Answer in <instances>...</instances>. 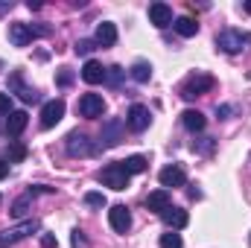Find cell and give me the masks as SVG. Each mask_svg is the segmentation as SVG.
Instances as JSON below:
<instances>
[{"label":"cell","instance_id":"40","mask_svg":"<svg viewBox=\"0 0 251 248\" xmlns=\"http://www.w3.org/2000/svg\"><path fill=\"white\" fill-rule=\"evenodd\" d=\"M6 9H12V0L9 3H0V12H6Z\"/></svg>","mask_w":251,"mask_h":248},{"label":"cell","instance_id":"3","mask_svg":"<svg viewBox=\"0 0 251 248\" xmlns=\"http://www.w3.org/2000/svg\"><path fill=\"white\" fill-rule=\"evenodd\" d=\"M6 88H9V97L15 94L21 102H26V105H32V102H38L41 99V94L32 88V85H26V79H24V70H12L9 76H6Z\"/></svg>","mask_w":251,"mask_h":248},{"label":"cell","instance_id":"12","mask_svg":"<svg viewBox=\"0 0 251 248\" xmlns=\"http://www.w3.org/2000/svg\"><path fill=\"white\" fill-rule=\"evenodd\" d=\"M108 225H111V231H117V234H126V231L131 228V213H128L126 204H114V207L108 210Z\"/></svg>","mask_w":251,"mask_h":248},{"label":"cell","instance_id":"9","mask_svg":"<svg viewBox=\"0 0 251 248\" xmlns=\"http://www.w3.org/2000/svg\"><path fill=\"white\" fill-rule=\"evenodd\" d=\"M76 111H79L82 117H88V120L102 117V114H105V99H102L100 94H82L79 102H76Z\"/></svg>","mask_w":251,"mask_h":248},{"label":"cell","instance_id":"36","mask_svg":"<svg viewBox=\"0 0 251 248\" xmlns=\"http://www.w3.org/2000/svg\"><path fill=\"white\" fill-rule=\"evenodd\" d=\"M41 246L44 248H56V237H53V234H41Z\"/></svg>","mask_w":251,"mask_h":248},{"label":"cell","instance_id":"30","mask_svg":"<svg viewBox=\"0 0 251 248\" xmlns=\"http://www.w3.org/2000/svg\"><path fill=\"white\" fill-rule=\"evenodd\" d=\"M85 204H88V207H100V210H102L108 201H105V196H102V193L91 190V193H85Z\"/></svg>","mask_w":251,"mask_h":248},{"label":"cell","instance_id":"13","mask_svg":"<svg viewBox=\"0 0 251 248\" xmlns=\"http://www.w3.org/2000/svg\"><path fill=\"white\" fill-rule=\"evenodd\" d=\"M64 117V99H50L41 108V128H53Z\"/></svg>","mask_w":251,"mask_h":248},{"label":"cell","instance_id":"41","mask_svg":"<svg viewBox=\"0 0 251 248\" xmlns=\"http://www.w3.org/2000/svg\"><path fill=\"white\" fill-rule=\"evenodd\" d=\"M0 201H3V196H0Z\"/></svg>","mask_w":251,"mask_h":248},{"label":"cell","instance_id":"22","mask_svg":"<svg viewBox=\"0 0 251 248\" xmlns=\"http://www.w3.org/2000/svg\"><path fill=\"white\" fill-rule=\"evenodd\" d=\"M128 76H131L134 82H140V85H143V82H149V79H152V64L146 62V59H137V62L128 67Z\"/></svg>","mask_w":251,"mask_h":248},{"label":"cell","instance_id":"8","mask_svg":"<svg viewBox=\"0 0 251 248\" xmlns=\"http://www.w3.org/2000/svg\"><path fill=\"white\" fill-rule=\"evenodd\" d=\"M41 228V222L38 219H24L21 225H15V228H6V231H0V243L9 248L15 246V243H21V240H26L29 234H35Z\"/></svg>","mask_w":251,"mask_h":248},{"label":"cell","instance_id":"20","mask_svg":"<svg viewBox=\"0 0 251 248\" xmlns=\"http://www.w3.org/2000/svg\"><path fill=\"white\" fill-rule=\"evenodd\" d=\"M181 123H184V128H187V131L199 134V131H204L207 120H204V114H201V111H196V108H187V111L181 114Z\"/></svg>","mask_w":251,"mask_h":248},{"label":"cell","instance_id":"5","mask_svg":"<svg viewBox=\"0 0 251 248\" xmlns=\"http://www.w3.org/2000/svg\"><path fill=\"white\" fill-rule=\"evenodd\" d=\"M128 173H126V167H123V161H117V164H108V167H102L100 173H97V181L100 184H105V187H111V190H126L128 187Z\"/></svg>","mask_w":251,"mask_h":248},{"label":"cell","instance_id":"26","mask_svg":"<svg viewBox=\"0 0 251 248\" xmlns=\"http://www.w3.org/2000/svg\"><path fill=\"white\" fill-rule=\"evenodd\" d=\"M123 167H126L128 175H137V173L146 170V158H143V155H131V158H126L123 161Z\"/></svg>","mask_w":251,"mask_h":248},{"label":"cell","instance_id":"19","mask_svg":"<svg viewBox=\"0 0 251 248\" xmlns=\"http://www.w3.org/2000/svg\"><path fill=\"white\" fill-rule=\"evenodd\" d=\"M26 123H29V114H26V111H12V114L6 117V134H9V137H18V134L26 128Z\"/></svg>","mask_w":251,"mask_h":248},{"label":"cell","instance_id":"15","mask_svg":"<svg viewBox=\"0 0 251 248\" xmlns=\"http://www.w3.org/2000/svg\"><path fill=\"white\" fill-rule=\"evenodd\" d=\"M161 219H164V225L170 228V231H181V228H187V222H190V216H187V210H181V207H167L164 213H161Z\"/></svg>","mask_w":251,"mask_h":248},{"label":"cell","instance_id":"25","mask_svg":"<svg viewBox=\"0 0 251 248\" xmlns=\"http://www.w3.org/2000/svg\"><path fill=\"white\" fill-rule=\"evenodd\" d=\"M213 149H216V137H199V140H193V152L196 155H213Z\"/></svg>","mask_w":251,"mask_h":248},{"label":"cell","instance_id":"6","mask_svg":"<svg viewBox=\"0 0 251 248\" xmlns=\"http://www.w3.org/2000/svg\"><path fill=\"white\" fill-rule=\"evenodd\" d=\"M64 152L70 158H88V155L97 152V143H91V137L82 134V131H70L67 140H64Z\"/></svg>","mask_w":251,"mask_h":248},{"label":"cell","instance_id":"35","mask_svg":"<svg viewBox=\"0 0 251 248\" xmlns=\"http://www.w3.org/2000/svg\"><path fill=\"white\" fill-rule=\"evenodd\" d=\"M26 193H29V196H38V193H56V190H53V187H44V184H35V187H29Z\"/></svg>","mask_w":251,"mask_h":248},{"label":"cell","instance_id":"37","mask_svg":"<svg viewBox=\"0 0 251 248\" xmlns=\"http://www.w3.org/2000/svg\"><path fill=\"white\" fill-rule=\"evenodd\" d=\"M6 175H9V164H6V161H3V158H0V181H3V178H6Z\"/></svg>","mask_w":251,"mask_h":248},{"label":"cell","instance_id":"7","mask_svg":"<svg viewBox=\"0 0 251 248\" xmlns=\"http://www.w3.org/2000/svg\"><path fill=\"white\" fill-rule=\"evenodd\" d=\"M123 134H126V123L120 117H111L102 123V131H100V146L102 149H114L123 143Z\"/></svg>","mask_w":251,"mask_h":248},{"label":"cell","instance_id":"11","mask_svg":"<svg viewBox=\"0 0 251 248\" xmlns=\"http://www.w3.org/2000/svg\"><path fill=\"white\" fill-rule=\"evenodd\" d=\"M158 181H161L164 190H167V187H184L187 184V173H184L181 164H170V167H164V170L158 173Z\"/></svg>","mask_w":251,"mask_h":248},{"label":"cell","instance_id":"2","mask_svg":"<svg viewBox=\"0 0 251 248\" xmlns=\"http://www.w3.org/2000/svg\"><path fill=\"white\" fill-rule=\"evenodd\" d=\"M216 47L228 56H237L243 53L246 47H251V32H243V29H222L216 35Z\"/></svg>","mask_w":251,"mask_h":248},{"label":"cell","instance_id":"16","mask_svg":"<svg viewBox=\"0 0 251 248\" xmlns=\"http://www.w3.org/2000/svg\"><path fill=\"white\" fill-rule=\"evenodd\" d=\"M94 44H100V47H114V44H117V26H114L111 21H102V24L97 26Z\"/></svg>","mask_w":251,"mask_h":248},{"label":"cell","instance_id":"34","mask_svg":"<svg viewBox=\"0 0 251 248\" xmlns=\"http://www.w3.org/2000/svg\"><path fill=\"white\" fill-rule=\"evenodd\" d=\"M12 111H15V108H12V97H9V94H0V114L9 117Z\"/></svg>","mask_w":251,"mask_h":248},{"label":"cell","instance_id":"28","mask_svg":"<svg viewBox=\"0 0 251 248\" xmlns=\"http://www.w3.org/2000/svg\"><path fill=\"white\" fill-rule=\"evenodd\" d=\"M161 248H184V243H181V234H176V231L161 234Z\"/></svg>","mask_w":251,"mask_h":248},{"label":"cell","instance_id":"18","mask_svg":"<svg viewBox=\"0 0 251 248\" xmlns=\"http://www.w3.org/2000/svg\"><path fill=\"white\" fill-rule=\"evenodd\" d=\"M82 79L88 85H100V82H105V67L97 62V59H88L85 67H82Z\"/></svg>","mask_w":251,"mask_h":248},{"label":"cell","instance_id":"33","mask_svg":"<svg viewBox=\"0 0 251 248\" xmlns=\"http://www.w3.org/2000/svg\"><path fill=\"white\" fill-rule=\"evenodd\" d=\"M237 114V105H216V117L219 120H231Z\"/></svg>","mask_w":251,"mask_h":248},{"label":"cell","instance_id":"38","mask_svg":"<svg viewBox=\"0 0 251 248\" xmlns=\"http://www.w3.org/2000/svg\"><path fill=\"white\" fill-rule=\"evenodd\" d=\"M26 9H29V12H38V9H41V3H38V0H29V3H26Z\"/></svg>","mask_w":251,"mask_h":248},{"label":"cell","instance_id":"39","mask_svg":"<svg viewBox=\"0 0 251 248\" xmlns=\"http://www.w3.org/2000/svg\"><path fill=\"white\" fill-rule=\"evenodd\" d=\"M243 12H246V15H251V0H246V3H243Z\"/></svg>","mask_w":251,"mask_h":248},{"label":"cell","instance_id":"24","mask_svg":"<svg viewBox=\"0 0 251 248\" xmlns=\"http://www.w3.org/2000/svg\"><path fill=\"white\" fill-rule=\"evenodd\" d=\"M123 76H126V70L120 64L105 67V85H108V88H120V85H123Z\"/></svg>","mask_w":251,"mask_h":248},{"label":"cell","instance_id":"14","mask_svg":"<svg viewBox=\"0 0 251 248\" xmlns=\"http://www.w3.org/2000/svg\"><path fill=\"white\" fill-rule=\"evenodd\" d=\"M149 24H155L158 29L173 26V9H170L167 3H152V6H149Z\"/></svg>","mask_w":251,"mask_h":248},{"label":"cell","instance_id":"4","mask_svg":"<svg viewBox=\"0 0 251 248\" xmlns=\"http://www.w3.org/2000/svg\"><path fill=\"white\" fill-rule=\"evenodd\" d=\"M50 29L47 26H32V24H9V41L12 47H26L35 38H44Z\"/></svg>","mask_w":251,"mask_h":248},{"label":"cell","instance_id":"17","mask_svg":"<svg viewBox=\"0 0 251 248\" xmlns=\"http://www.w3.org/2000/svg\"><path fill=\"white\" fill-rule=\"evenodd\" d=\"M170 204H173L170 190H155V193L146 196V210H152V213H164Z\"/></svg>","mask_w":251,"mask_h":248},{"label":"cell","instance_id":"23","mask_svg":"<svg viewBox=\"0 0 251 248\" xmlns=\"http://www.w3.org/2000/svg\"><path fill=\"white\" fill-rule=\"evenodd\" d=\"M26 155H29V149L21 140H9V146H6V161L9 164H21V161H26Z\"/></svg>","mask_w":251,"mask_h":248},{"label":"cell","instance_id":"21","mask_svg":"<svg viewBox=\"0 0 251 248\" xmlns=\"http://www.w3.org/2000/svg\"><path fill=\"white\" fill-rule=\"evenodd\" d=\"M173 29H176L181 38H193V35H199V24H196L190 15H181V18H176V21H173Z\"/></svg>","mask_w":251,"mask_h":248},{"label":"cell","instance_id":"29","mask_svg":"<svg viewBox=\"0 0 251 248\" xmlns=\"http://www.w3.org/2000/svg\"><path fill=\"white\" fill-rule=\"evenodd\" d=\"M73 50H76V56H91V53L97 50V44H94L91 38H79V41L73 44Z\"/></svg>","mask_w":251,"mask_h":248},{"label":"cell","instance_id":"1","mask_svg":"<svg viewBox=\"0 0 251 248\" xmlns=\"http://www.w3.org/2000/svg\"><path fill=\"white\" fill-rule=\"evenodd\" d=\"M213 85H216V79L210 76V73H201V70H196V73H190L187 79L181 82V88H178V94H181V99H196V97H201V94H207V91H213Z\"/></svg>","mask_w":251,"mask_h":248},{"label":"cell","instance_id":"31","mask_svg":"<svg viewBox=\"0 0 251 248\" xmlns=\"http://www.w3.org/2000/svg\"><path fill=\"white\" fill-rule=\"evenodd\" d=\"M70 82H73V70H70V67H62L59 76H56V85H59V88H67Z\"/></svg>","mask_w":251,"mask_h":248},{"label":"cell","instance_id":"27","mask_svg":"<svg viewBox=\"0 0 251 248\" xmlns=\"http://www.w3.org/2000/svg\"><path fill=\"white\" fill-rule=\"evenodd\" d=\"M29 198H32L29 193H26V196H21V198H15V204H12V210H9V213H12L15 219H26V210H29Z\"/></svg>","mask_w":251,"mask_h":248},{"label":"cell","instance_id":"32","mask_svg":"<svg viewBox=\"0 0 251 248\" xmlns=\"http://www.w3.org/2000/svg\"><path fill=\"white\" fill-rule=\"evenodd\" d=\"M70 246H73V248H88V237H85V234L76 228V231L70 234Z\"/></svg>","mask_w":251,"mask_h":248},{"label":"cell","instance_id":"10","mask_svg":"<svg viewBox=\"0 0 251 248\" xmlns=\"http://www.w3.org/2000/svg\"><path fill=\"white\" fill-rule=\"evenodd\" d=\"M152 123V111L146 108V105H140V102H134L131 108H128V114H126V125L134 131V134H140V131H146Z\"/></svg>","mask_w":251,"mask_h":248}]
</instances>
